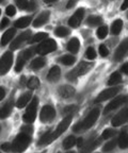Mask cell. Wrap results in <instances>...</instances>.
I'll return each mask as SVG.
<instances>
[{
    "label": "cell",
    "instance_id": "d6a6232c",
    "mask_svg": "<svg viewBox=\"0 0 128 153\" xmlns=\"http://www.w3.org/2000/svg\"><path fill=\"white\" fill-rule=\"evenodd\" d=\"M47 37H48V34L47 33H45V32H40V33H36L35 35L32 37L31 43H40V42L45 41Z\"/></svg>",
    "mask_w": 128,
    "mask_h": 153
},
{
    "label": "cell",
    "instance_id": "603a6c76",
    "mask_svg": "<svg viewBox=\"0 0 128 153\" xmlns=\"http://www.w3.org/2000/svg\"><path fill=\"white\" fill-rule=\"evenodd\" d=\"M16 4L19 9L26 11H33L35 9V4L33 2H29L28 0H16Z\"/></svg>",
    "mask_w": 128,
    "mask_h": 153
},
{
    "label": "cell",
    "instance_id": "9f6ffc18",
    "mask_svg": "<svg viewBox=\"0 0 128 153\" xmlns=\"http://www.w3.org/2000/svg\"><path fill=\"white\" fill-rule=\"evenodd\" d=\"M0 14H1V11H0Z\"/></svg>",
    "mask_w": 128,
    "mask_h": 153
},
{
    "label": "cell",
    "instance_id": "7bdbcfd3",
    "mask_svg": "<svg viewBox=\"0 0 128 153\" xmlns=\"http://www.w3.org/2000/svg\"><path fill=\"white\" fill-rule=\"evenodd\" d=\"M1 150L4 151V152H12V143H2V146H1Z\"/></svg>",
    "mask_w": 128,
    "mask_h": 153
},
{
    "label": "cell",
    "instance_id": "d4e9b609",
    "mask_svg": "<svg viewBox=\"0 0 128 153\" xmlns=\"http://www.w3.org/2000/svg\"><path fill=\"white\" fill-rule=\"evenodd\" d=\"M118 145L121 149H127L128 148V134L126 132H122L121 135L118 136Z\"/></svg>",
    "mask_w": 128,
    "mask_h": 153
},
{
    "label": "cell",
    "instance_id": "c3c4849f",
    "mask_svg": "<svg viewBox=\"0 0 128 153\" xmlns=\"http://www.w3.org/2000/svg\"><path fill=\"white\" fill-rule=\"evenodd\" d=\"M122 71L124 72V74H128V63H125L124 65H122Z\"/></svg>",
    "mask_w": 128,
    "mask_h": 153
},
{
    "label": "cell",
    "instance_id": "cb8c5ba5",
    "mask_svg": "<svg viewBox=\"0 0 128 153\" xmlns=\"http://www.w3.org/2000/svg\"><path fill=\"white\" fill-rule=\"evenodd\" d=\"M53 140H55V139H53V137H52V132L48 131L40 138L37 145H39V146H46V145H49V143Z\"/></svg>",
    "mask_w": 128,
    "mask_h": 153
},
{
    "label": "cell",
    "instance_id": "9a60e30c",
    "mask_svg": "<svg viewBox=\"0 0 128 153\" xmlns=\"http://www.w3.org/2000/svg\"><path fill=\"white\" fill-rule=\"evenodd\" d=\"M30 31H27V32H24V33H22L20 34L18 37H16L13 41V43L11 44V46H10V48H11V50H16L17 48H19L20 46L22 45V44L25 43L26 41H28L30 38Z\"/></svg>",
    "mask_w": 128,
    "mask_h": 153
},
{
    "label": "cell",
    "instance_id": "816d5d0a",
    "mask_svg": "<svg viewBox=\"0 0 128 153\" xmlns=\"http://www.w3.org/2000/svg\"><path fill=\"white\" fill-rule=\"evenodd\" d=\"M55 1H57V0H44L45 3H52V2H55Z\"/></svg>",
    "mask_w": 128,
    "mask_h": 153
},
{
    "label": "cell",
    "instance_id": "277c9868",
    "mask_svg": "<svg viewBox=\"0 0 128 153\" xmlns=\"http://www.w3.org/2000/svg\"><path fill=\"white\" fill-rule=\"evenodd\" d=\"M37 103H39V99L37 97H34L31 101H30L29 106L27 108L26 113L24 114V121L27 123H32L36 118V108H37Z\"/></svg>",
    "mask_w": 128,
    "mask_h": 153
},
{
    "label": "cell",
    "instance_id": "1f68e13d",
    "mask_svg": "<svg viewBox=\"0 0 128 153\" xmlns=\"http://www.w3.org/2000/svg\"><path fill=\"white\" fill-rule=\"evenodd\" d=\"M75 61H76L75 56H73V55H64V56L60 57V62L63 65H66V66L73 65L75 63Z\"/></svg>",
    "mask_w": 128,
    "mask_h": 153
},
{
    "label": "cell",
    "instance_id": "bcb514c9",
    "mask_svg": "<svg viewBox=\"0 0 128 153\" xmlns=\"http://www.w3.org/2000/svg\"><path fill=\"white\" fill-rule=\"evenodd\" d=\"M7 25H9V19L3 18L2 22H1V24H0V29H1V30H3L5 27H7Z\"/></svg>",
    "mask_w": 128,
    "mask_h": 153
},
{
    "label": "cell",
    "instance_id": "f546056e",
    "mask_svg": "<svg viewBox=\"0 0 128 153\" xmlns=\"http://www.w3.org/2000/svg\"><path fill=\"white\" fill-rule=\"evenodd\" d=\"M76 145V138L75 136H67L64 140H63V148L64 149H70Z\"/></svg>",
    "mask_w": 128,
    "mask_h": 153
},
{
    "label": "cell",
    "instance_id": "f1b7e54d",
    "mask_svg": "<svg viewBox=\"0 0 128 153\" xmlns=\"http://www.w3.org/2000/svg\"><path fill=\"white\" fill-rule=\"evenodd\" d=\"M122 82V76L118 72H113V74L110 76L108 81V85H118V83Z\"/></svg>",
    "mask_w": 128,
    "mask_h": 153
},
{
    "label": "cell",
    "instance_id": "4fadbf2b",
    "mask_svg": "<svg viewBox=\"0 0 128 153\" xmlns=\"http://www.w3.org/2000/svg\"><path fill=\"white\" fill-rule=\"evenodd\" d=\"M83 15H85V10L83 9H78L75 12V14L73 15L68 20V25L72 28H78L79 25L81 24L82 19H83Z\"/></svg>",
    "mask_w": 128,
    "mask_h": 153
},
{
    "label": "cell",
    "instance_id": "d6986e66",
    "mask_svg": "<svg viewBox=\"0 0 128 153\" xmlns=\"http://www.w3.org/2000/svg\"><path fill=\"white\" fill-rule=\"evenodd\" d=\"M13 110V103L11 101H9L7 103H5L4 105H2L0 108V119H4V118L9 117L12 113Z\"/></svg>",
    "mask_w": 128,
    "mask_h": 153
},
{
    "label": "cell",
    "instance_id": "4316f807",
    "mask_svg": "<svg viewBox=\"0 0 128 153\" xmlns=\"http://www.w3.org/2000/svg\"><path fill=\"white\" fill-rule=\"evenodd\" d=\"M122 28H123V22H122L121 19H116L115 22L112 24L111 26V32L112 34L114 35H118V34L121 33L122 31Z\"/></svg>",
    "mask_w": 128,
    "mask_h": 153
},
{
    "label": "cell",
    "instance_id": "f5cc1de1",
    "mask_svg": "<svg viewBox=\"0 0 128 153\" xmlns=\"http://www.w3.org/2000/svg\"><path fill=\"white\" fill-rule=\"evenodd\" d=\"M67 153H75V152H67Z\"/></svg>",
    "mask_w": 128,
    "mask_h": 153
},
{
    "label": "cell",
    "instance_id": "484cf974",
    "mask_svg": "<svg viewBox=\"0 0 128 153\" xmlns=\"http://www.w3.org/2000/svg\"><path fill=\"white\" fill-rule=\"evenodd\" d=\"M30 22H31V17L25 16L19 19H17L16 22H15L14 26L16 27V28H26V27L29 26Z\"/></svg>",
    "mask_w": 128,
    "mask_h": 153
},
{
    "label": "cell",
    "instance_id": "db71d44e",
    "mask_svg": "<svg viewBox=\"0 0 128 153\" xmlns=\"http://www.w3.org/2000/svg\"><path fill=\"white\" fill-rule=\"evenodd\" d=\"M1 1H3V0H0V2H1Z\"/></svg>",
    "mask_w": 128,
    "mask_h": 153
},
{
    "label": "cell",
    "instance_id": "ab89813d",
    "mask_svg": "<svg viewBox=\"0 0 128 153\" xmlns=\"http://www.w3.org/2000/svg\"><path fill=\"white\" fill-rule=\"evenodd\" d=\"M77 110V106H75V105H70V106H66V108H64V110H63V114L65 115H73L74 113H75V111Z\"/></svg>",
    "mask_w": 128,
    "mask_h": 153
},
{
    "label": "cell",
    "instance_id": "e575fe53",
    "mask_svg": "<svg viewBox=\"0 0 128 153\" xmlns=\"http://www.w3.org/2000/svg\"><path fill=\"white\" fill-rule=\"evenodd\" d=\"M55 34L59 37H66L70 34V31H68V29L64 28V27H58L55 30Z\"/></svg>",
    "mask_w": 128,
    "mask_h": 153
},
{
    "label": "cell",
    "instance_id": "ac0fdd59",
    "mask_svg": "<svg viewBox=\"0 0 128 153\" xmlns=\"http://www.w3.org/2000/svg\"><path fill=\"white\" fill-rule=\"evenodd\" d=\"M61 76V70L58 66H53L50 68L48 74H47V79L50 82H57Z\"/></svg>",
    "mask_w": 128,
    "mask_h": 153
},
{
    "label": "cell",
    "instance_id": "f35d334b",
    "mask_svg": "<svg viewBox=\"0 0 128 153\" xmlns=\"http://www.w3.org/2000/svg\"><path fill=\"white\" fill-rule=\"evenodd\" d=\"M85 56H87V59H89V60H94L95 57H96V51H95L94 48H92V47L88 48L87 51H85Z\"/></svg>",
    "mask_w": 128,
    "mask_h": 153
},
{
    "label": "cell",
    "instance_id": "8d00e7d4",
    "mask_svg": "<svg viewBox=\"0 0 128 153\" xmlns=\"http://www.w3.org/2000/svg\"><path fill=\"white\" fill-rule=\"evenodd\" d=\"M114 135H115V130L107 129V130H105V131L103 132L102 138L103 139H109V138H111V137H113Z\"/></svg>",
    "mask_w": 128,
    "mask_h": 153
},
{
    "label": "cell",
    "instance_id": "83f0119b",
    "mask_svg": "<svg viewBox=\"0 0 128 153\" xmlns=\"http://www.w3.org/2000/svg\"><path fill=\"white\" fill-rule=\"evenodd\" d=\"M45 60H44L43 57H37V59H34L33 61L31 62V68L33 70H39V69H41L42 67H44L45 66Z\"/></svg>",
    "mask_w": 128,
    "mask_h": 153
},
{
    "label": "cell",
    "instance_id": "74e56055",
    "mask_svg": "<svg viewBox=\"0 0 128 153\" xmlns=\"http://www.w3.org/2000/svg\"><path fill=\"white\" fill-rule=\"evenodd\" d=\"M116 145H118V141H116V140H110L109 143H107L106 145H105L104 148H103V150H104L105 152L111 151V150H113V149L115 148Z\"/></svg>",
    "mask_w": 128,
    "mask_h": 153
},
{
    "label": "cell",
    "instance_id": "ba28073f",
    "mask_svg": "<svg viewBox=\"0 0 128 153\" xmlns=\"http://www.w3.org/2000/svg\"><path fill=\"white\" fill-rule=\"evenodd\" d=\"M32 55H33V49H27V50L22 51L19 54V56H18V60H17L16 65H15V71L16 72L22 71V69L24 68L27 61L29 60Z\"/></svg>",
    "mask_w": 128,
    "mask_h": 153
},
{
    "label": "cell",
    "instance_id": "f907efd6",
    "mask_svg": "<svg viewBox=\"0 0 128 153\" xmlns=\"http://www.w3.org/2000/svg\"><path fill=\"white\" fill-rule=\"evenodd\" d=\"M128 9V0H124L123 4L121 5V10L122 11H124V10Z\"/></svg>",
    "mask_w": 128,
    "mask_h": 153
},
{
    "label": "cell",
    "instance_id": "8fae6325",
    "mask_svg": "<svg viewBox=\"0 0 128 153\" xmlns=\"http://www.w3.org/2000/svg\"><path fill=\"white\" fill-rule=\"evenodd\" d=\"M125 103H128V96H118L115 99H113L111 102H109V104L105 108V113L107 114V113L111 112V111L116 110V108H118L121 105L125 104Z\"/></svg>",
    "mask_w": 128,
    "mask_h": 153
},
{
    "label": "cell",
    "instance_id": "4dcf8cb0",
    "mask_svg": "<svg viewBox=\"0 0 128 153\" xmlns=\"http://www.w3.org/2000/svg\"><path fill=\"white\" fill-rule=\"evenodd\" d=\"M88 25H90L91 27H96L98 25H100L103 22V19L102 17L99 16H90L87 20Z\"/></svg>",
    "mask_w": 128,
    "mask_h": 153
},
{
    "label": "cell",
    "instance_id": "7a4b0ae2",
    "mask_svg": "<svg viewBox=\"0 0 128 153\" xmlns=\"http://www.w3.org/2000/svg\"><path fill=\"white\" fill-rule=\"evenodd\" d=\"M30 143H31V136L20 132V134L17 135V137L12 143V152L15 153L22 152V151H25L28 148Z\"/></svg>",
    "mask_w": 128,
    "mask_h": 153
},
{
    "label": "cell",
    "instance_id": "5bb4252c",
    "mask_svg": "<svg viewBox=\"0 0 128 153\" xmlns=\"http://www.w3.org/2000/svg\"><path fill=\"white\" fill-rule=\"evenodd\" d=\"M127 52H128V38H126L118 47V49L115 51V54H114V59L116 61L123 60L124 56L127 54Z\"/></svg>",
    "mask_w": 128,
    "mask_h": 153
},
{
    "label": "cell",
    "instance_id": "52a82bcc",
    "mask_svg": "<svg viewBox=\"0 0 128 153\" xmlns=\"http://www.w3.org/2000/svg\"><path fill=\"white\" fill-rule=\"evenodd\" d=\"M56 117V111L50 105H44L40 113V119L42 122L46 123V122L52 121L53 118Z\"/></svg>",
    "mask_w": 128,
    "mask_h": 153
},
{
    "label": "cell",
    "instance_id": "30bf717a",
    "mask_svg": "<svg viewBox=\"0 0 128 153\" xmlns=\"http://www.w3.org/2000/svg\"><path fill=\"white\" fill-rule=\"evenodd\" d=\"M72 118H73V115H68V116H66V117H64V119L62 120V121L59 123L58 128L56 129V131L52 133V137L53 139L58 138L60 135H62L64 132L67 130V128L70 127V122H72Z\"/></svg>",
    "mask_w": 128,
    "mask_h": 153
},
{
    "label": "cell",
    "instance_id": "8992f818",
    "mask_svg": "<svg viewBox=\"0 0 128 153\" xmlns=\"http://www.w3.org/2000/svg\"><path fill=\"white\" fill-rule=\"evenodd\" d=\"M13 64V53L7 51L0 59V74H5L11 69Z\"/></svg>",
    "mask_w": 128,
    "mask_h": 153
},
{
    "label": "cell",
    "instance_id": "d590c367",
    "mask_svg": "<svg viewBox=\"0 0 128 153\" xmlns=\"http://www.w3.org/2000/svg\"><path fill=\"white\" fill-rule=\"evenodd\" d=\"M107 34H108V28L105 26L99 27L98 30H97V32H96L97 37L100 38V39H104V38L107 36Z\"/></svg>",
    "mask_w": 128,
    "mask_h": 153
},
{
    "label": "cell",
    "instance_id": "7402d4cb",
    "mask_svg": "<svg viewBox=\"0 0 128 153\" xmlns=\"http://www.w3.org/2000/svg\"><path fill=\"white\" fill-rule=\"evenodd\" d=\"M30 99H31V93H25L22 97H19V99L17 100L16 102V106L18 108H25L28 103H29Z\"/></svg>",
    "mask_w": 128,
    "mask_h": 153
},
{
    "label": "cell",
    "instance_id": "e0dca14e",
    "mask_svg": "<svg viewBox=\"0 0 128 153\" xmlns=\"http://www.w3.org/2000/svg\"><path fill=\"white\" fill-rule=\"evenodd\" d=\"M49 15H50L49 11H45V12L41 13V14H40L39 16L35 18V20L33 22V27H34V28H39V27L44 26V25L48 22Z\"/></svg>",
    "mask_w": 128,
    "mask_h": 153
},
{
    "label": "cell",
    "instance_id": "7dc6e473",
    "mask_svg": "<svg viewBox=\"0 0 128 153\" xmlns=\"http://www.w3.org/2000/svg\"><path fill=\"white\" fill-rule=\"evenodd\" d=\"M76 145H77L79 148H81V147H83V139L81 138V137H79L78 139H76Z\"/></svg>",
    "mask_w": 128,
    "mask_h": 153
},
{
    "label": "cell",
    "instance_id": "ffe728a7",
    "mask_svg": "<svg viewBox=\"0 0 128 153\" xmlns=\"http://www.w3.org/2000/svg\"><path fill=\"white\" fill-rule=\"evenodd\" d=\"M14 35H15V29L14 28L9 29L7 31L4 32V34H3L2 37H1L0 45L2 46V47H3V46H5V45H7V44L12 41V38L14 37Z\"/></svg>",
    "mask_w": 128,
    "mask_h": 153
},
{
    "label": "cell",
    "instance_id": "681fc988",
    "mask_svg": "<svg viewBox=\"0 0 128 153\" xmlns=\"http://www.w3.org/2000/svg\"><path fill=\"white\" fill-rule=\"evenodd\" d=\"M4 96H5V91H4V88H2V87H0V101H1L3 98H4Z\"/></svg>",
    "mask_w": 128,
    "mask_h": 153
},
{
    "label": "cell",
    "instance_id": "2e32d148",
    "mask_svg": "<svg viewBox=\"0 0 128 153\" xmlns=\"http://www.w3.org/2000/svg\"><path fill=\"white\" fill-rule=\"evenodd\" d=\"M58 93L61 98L70 99L72 97H74V95H75V88L70 85H63L59 88Z\"/></svg>",
    "mask_w": 128,
    "mask_h": 153
},
{
    "label": "cell",
    "instance_id": "b9f144b4",
    "mask_svg": "<svg viewBox=\"0 0 128 153\" xmlns=\"http://www.w3.org/2000/svg\"><path fill=\"white\" fill-rule=\"evenodd\" d=\"M99 54L102 55V56H107L109 54V50L108 48L106 47L105 45H100L99 46Z\"/></svg>",
    "mask_w": 128,
    "mask_h": 153
},
{
    "label": "cell",
    "instance_id": "3957f363",
    "mask_svg": "<svg viewBox=\"0 0 128 153\" xmlns=\"http://www.w3.org/2000/svg\"><path fill=\"white\" fill-rule=\"evenodd\" d=\"M94 67L93 63H88V62H81L80 64H78V66L76 67L75 69H73L72 71H70L67 74V79L70 81H76L78 76H85V74L90 71Z\"/></svg>",
    "mask_w": 128,
    "mask_h": 153
},
{
    "label": "cell",
    "instance_id": "836d02e7",
    "mask_svg": "<svg viewBox=\"0 0 128 153\" xmlns=\"http://www.w3.org/2000/svg\"><path fill=\"white\" fill-rule=\"evenodd\" d=\"M27 86L29 89H36L40 86V80L36 76H32L31 79L27 82Z\"/></svg>",
    "mask_w": 128,
    "mask_h": 153
},
{
    "label": "cell",
    "instance_id": "44dd1931",
    "mask_svg": "<svg viewBox=\"0 0 128 153\" xmlns=\"http://www.w3.org/2000/svg\"><path fill=\"white\" fill-rule=\"evenodd\" d=\"M80 42L77 37H73L67 44V50L72 53H77L79 51Z\"/></svg>",
    "mask_w": 128,
    "mask_h": 153
},
{
    "label": "cell",
    "instance_id": "11a10c76",
    "mask_svg": "<svg viewBox=\"0 0 128 153\" xmlns=\"http://www.w3.org/2000/svg\"><path fill=\"white\" fill-rule=\"evenodd\" d=\"M127 18H128V13H127Z\"/></svg>",
    "mask_w": 128,
    "mask_h": 153
},
{
    "label": "cell",
    "instance_id": "5b68a950",
    "mask_svg": "<svg viewBox=\"0 0 128 153\" xmlns=\"http://www.w3.org/2000/svg\"><path fill=\"white\" fill-rule=\"evenodd\" d=\"M57 49V43L51 38H46L45 41H43L39 45V47L36 48V52L40 53L42 55L48 54L53 51H56Z\"/></svg>",
    "mask_w": 128,
    "mask_h": 153
},
{
    "label": "cell",
    "instance_id": "f6af8a7d",
    "mask_svg": "<svg viewBox=\"0 0 128 153\" xmlns=\"http://www.w3.org/2000/svg\"><path fill=\"white\" fill-rule=\"evenodd\" d=\"M77 2H78V0H68L67 4H66V9H72V7H74Z\"/></svg>",
    "mask_w": 128,
    "mask_h": 153
},
{
    "label": "cell",
    "instance_id": "60d3db41",
    "mask_svg": "<svg viewBox=\"0 0 128 153\" xmlns=\"http://www.w3.org/2000/svg\"><path fill=\"white\" fill-rule=\"evenodd\" d=\"M5 13H7V16H14L16 14V9H15L14 5H9L5 10Z\"/></svg>",
    "mask_w": 128,
    "mask_h": 153
},
{
    "label": "cell",
    "instance_id": "7c38bea8",
    "mask_svg": "<svg viewBox=\"0 0 128 153\" xmlns=\"http://www.w3.org/2000/svg\"><path fill=\"white\" fill-rule=\"evenodd\" d=\"M128 121V108H124V110L120 111L118 114L115 115L112 119V126L113 127H120L122 124Z\"/></svg>",
    "mask_w": 128,
    "mask_h": 153
},
{
    "label": "cell",
    "instance_id": "6da1fadb",
    "mask_svg": "<svg viewBox=\"0 0 128 153\" xmlns=\"http://www.w3.org/2000/svg\"><path fill=\"white\" fill-rule=\"evenodd\" d=\"M98 117H99V108H93V110L88 114V116L85 119L82 120L81 122H79V123H77L75 127H74V131L78 133V132H82V131H85V130L90 129V128L96 122Z\"/></svg>",
    "mask_w": 128,
    "mask_h": 153
},
{
    "label": "cell",
    "instance_id": "ee69618b",
    "mask_svg": "<svg viewBox=\"0 0 128 153\" xmlns=\"http://www.w3.org/2000/svg\"><path fill=\"white\" fill-rule=\"evenodd\" d=\"M20 132L31 136V134L33 133V129H32V127H30V126H27V127H22V131H20Z\"/></svg>",
    "mask_w": 128,
    "mask_h": 153
},
{
    "label": "cell",
    "instance_id": "6f0895ef",
    "mask_svg": "<svg viewBox=\"0 0 128 153\" xmlns=\"http://www.w3.org/2000/svg\"><path fill=\"white\" fill-rule=\"evenodd\" d=\"M0 129H1V128H0Z\"/></svg>",
    "mask_w": 128,
    "mask_h": 153
},
{
    "label": "cell",
    "instance_id": "9c48e42d",
    "mask_svg": "<svg viewBox=\"0 0 128 153\" xmlns=\"http://www.w3.org/2000/svg\"><path fill=\"white\" fill-rule=\"evenodd\" d=\"M120 91H121V87H118V86L111 87V88H108V89H105V91H103L102 93L98 95V97L96 98V101L97 102H102V101L109 100V99L115 97V96L120 93Z\"/></svg>",
    "mask_w": 128,
    "mask_h": 153
}]
</instances>
